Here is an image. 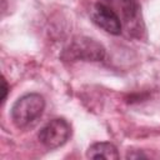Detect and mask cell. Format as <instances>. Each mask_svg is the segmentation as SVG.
<instances>
[{"label": "cell", "mask_w": 160, "mask_h": 160, "mask_svg": "<svg viewBox=\"0 0 160 160\" xmlns=\"http://www.w3.org/2000/svg\"><path fill=\"white\" fill-rule=\"evenodd\" d=\"M91 21L111 35H120L122 32V24L119 16L102 1H98L90 10Z\"/></svg>", "instance_id": "obj_5"}, {"label": "cell", "mask_w": 160, "mask_h": 160, "mask_svg": "<svg viewBox=\"0 0 160 160\" xmlns=\"http://www.w3.org/2000/svg\"><path fill=\"white\" fill-rule=\"evenodd\" d=\"M86 156L89 159H108V160L120 158L116 146L106 141L94 142L92 145H90L86 151Z\"/></svg>", "instance_id": "obj_6"}, {"label": "cell", "mask_w": 160, "mask_h": 160, "mask_svg": "<svg viewBox=\"0 0 160 160\" xmlns=\"http://www.w3.org/2000/svg\"><path fill=\"white\" fill-rule=\"evenodd\" d=\"M71 136V125L64 118H55L46 122L39 131V141L48 149H58L62 146Z\"/></svg>", "instance_id": "obj_3"}, {"label": "cell", "mask_w": 160, "mask_h": 160, "mask_svg": "<svg viewBox=\"0 0 160 160\" xmlns=\"http://www.w3.org/2000/svg\"><path fill=\"white\" fill-rule=\"evenodd\" d=\"M100 1H102L111 10L115 11V14L119 16L122 24V28L125 26L129 30V32L131 31V34L135 35V31L140 30L141 6L139 0H100Z\"/></svg>", "instance_id": "obj_4"}, {"label": "cell", "mask_w": 160, "mask_h": 160, "mask_svg": "<svg viewBox=\"0 0 160 160\" xmlns=\"http://www.w3.org/2000/svg\"><path fill=\"white\" fill-rule=\"evenodd\" d=\"M140 158H148V155L142 154L141 151H136V152H128L126 159H140Z\"/></svg>", "instance_id": "obj_8"}, {"label": "cell", "mask_w": 160, "mask_h": 160, "mask_svg": "<svg viewBox=\"0 0 160 160\" xmlns=\"http://www.w3.org/2000/svg\"><path fill=\"white\" fill-rule=\"evenodd\" d=\"M1 90H2V98H1V104H4V102H5V100H6L8 92H9V86H8L6 79H5L4 76L1 78Z\"/></svg>", "instance_id": "obj_7"}, {"label": "cell", "mask_w": 160, "mask_h": 160, "mask_svg": "<svg viewBox=\"0 0 160 160\" xmlns=\"http://www.w3.org/2000/svg\"><path fill=\"white\" fill-rule=\"evenodd\" d=\"M105 54V48L95 39L88 36H75L62 49L60 59L65 62L102 61Z\"/></svg>", "instance_id": "obj_2"}, {"label": "cell", "mask_w": 160, "mask_h": 160, "mask_svg": "<svg viewBox=\"0 0 160 160\" xmlns=\"http://www.w3.org/2000/svg\"><path fill=\"white\" fill-rule=\"evenodd\" d=\"M45 109V100L38 92H29L19 98L11 110L10 116L14 125L19 129H26L36 122Z\"/></svg>", "instance_id": "obj_1"}]
</instances>
